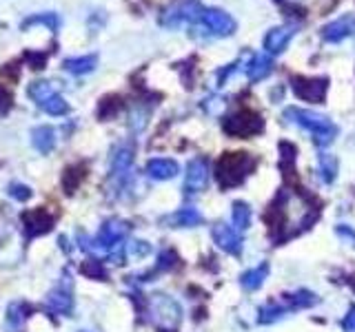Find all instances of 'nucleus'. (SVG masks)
<instances>
[{
    "instance_id": "f257e3e1",
    "label": "nucleus",
    "mask_w": 355,
    "mask_h": 332,
    "mask_svg": "<svg viewBox=\"0 0 355 332\" xmlns=\"http://www.w3.org/2000/svg\"><path fill=\"white\" fill-rule=\"evenodd\" d=\"M284 118L291 122V124H297L300 129H306L309 133H313L315 136V142L322 144V147H327L338 136V127L333 124V122L322 116V113H315V111H309V109H300V107H288L284 111Z\"/></svg>"
},
{
    "instance_id": "f03ea898",
    "label": "nucleus",
    "mask_w": 355,
    "mask_h": 332,
    "mask_svg": "<svg viewBox=\"0 0 355 332\" xmlns=\"http://www.w3.org/2000/svg\"><path fill=\"white\" fill-rule=\"evenodd\" d=\"M255 169V160L249 153H225L216 164V177L222 188L238 186Z\"/></svg>"
},
{
    "instance_id": "7ed1b4c3",
    "label": "nucleus",
    "mask_w": 355,
    "mask_h": 332,
    "mask_svg": "<svg viewBox=\"0 0 355 332\" xmlns=\"http://www.w3.org/2000/svg\"><path fill=\"white\" fill-rule=\"evenodd\" d=\"M149 315L164 332H175L182 319V308L169 295H153L149 299Z\"/></svg>"
},
{
    "instance_id": "20e7f679",
    "label": "nucleus",
    "mask_w": 355,
    "mask_h": 332,
    "mask_svg": "<svg viewBox=\"0 0 355 332\" xmlns=\"http://www.w3.org/2000/svg\"><path fill=\"white\" fill-rule=\"evenodd\" d=\"M264 131V120L249 109H242L225 120V133L231 138H251Z\"/></svg>"
},
{
    "instance_id": "39448f33",
    "label": "nucleus",
    "mask_w": 355,
    "mask_h": 332,
    "mask_svg": "<svg viewBox=\"0 0 355 332\" xmlns=\"http://www.w3.org/2000/svg\"><path fill=\"white\" fill-rule=\"evenodd\" d=\"M200 25L205 29H209L214 36L218 38H227L233 36L238 29L236 20H233L225 9H216V7H205L202 16H200Z\"/></svg>"
},
{
    "instance_id": "423d86ee",
    "label": "nucleus",
    "mask_w": 355,
    "mask_h": 332,
    "mask_svg": "<svg viewBox=\"0 0 355 332\" xmlns=\"http://www.w3.org/2000/svg\"><path fill=\"white\" fill-rule=\"evenodd\" d=\"M202 5L198 3H178L173 7H169L160 18V25L169 27V29H178L182 25H191V22H200V16H202Z\"/></svg>"
},
{
    "instance_id": "0eeeda50",
    "label": "nucleus",
    "mask_w": 355,
    "mask_h": 332,
    "mask_svg": "<svg viewBox=\"0 0 355 332\" xmlns=\"http://www.w3.org/2000/svg\"><path fill=\"white\" fill-rule=\"evenodd\" d=\"M291 89L297 98L306 100V102H315L320 104L327 95L329 80L327 77H304V75H295L291 77Z\"/></svg>"
},
{
    "instance_id": "6e6552de",
    "label": "nucleus",
    "mask_w": 355,
    "mask_h": 332,
    "mask_svg": "<svg viewBox=\"0 0 355 332\" xmlns=\"http://www.w3.org/2000/svg\"><path fill=\"white\" fill-rule=\"evenodd\" d=\"M127 235V224L125 221H118V219H111L107 224L100 228V232L94 239V248H103V250H114L118 243L125 239Z\"/></svg>"
},
{
    "instance_id": "1a4fd4ad",
    "label": "nucleus",
    "mask_w": 355,
    "mask_h": 332,
    "mask_svg": "<svg viewBox=\"0 0 355 332\" xmlns=\"http://www.w3.org/2000/svg\"><path fill=\"white\" fill-rule=\"evenodd\" d=\"M209 184V166L202 158H196L187 164L184 173V191L187 193H198L205 191Z\"/></svg>"
},
{
    "instance_id": "9d476101",
    "label": "nucleus",
    "mask_w": 355,
    "mask_h": 332,
    "mask_svg": "<svg viewBox=\"0 0 355 332\" xmlns=\"http://www.w3.org/2000/svg\"><path fill=\"white\" fill-rule=\"evenodd\" d=\"M353 33H355V16L347 14L342 18L331 20L329 25L322 27V40L324 42H342L349 36H353Z\"/></svg>"
},
{
    "instance_id": "9b49d317",
    "label": "nucleus",
    "mask_w": 355,
    "mask_h": 332,
    "mask_svg": "<svg viewBox=\"0 0 355 332\" xmlns=\"http://www.w3.org/2000/svg\"><path fill=\"white\" fill-rule=\"evenodd\" d=\"M295 36V27L293 25H280V27H273L269 33L264 36V51L269 55H277L282 53L288 42L293 40Z\"/></svg>"
},
{
    "instance_id": "f8f14e48",
    "label": "nucleus",
    "mask_w": 355,
    "mask_h": 332,
    "mask_svg": "<svg viewBox=\"0 0 355 332\" xmlns=\"http://www.w3.org/2000/svg\"><path fill=\"white\" fill-rule=\"evenodd\" d=\"M214 239L218 243V248H222L229 255H240L242 252V235L238 228L227 226V224H218L214 228Z\"/></svg>"
},
{
    "instance_id": "ddd939ff",
    "label": "nucleus",
    "mask_w": 355,
    "mask_h": 332,
    "mask_svg": "<svg viewBox=\"0 0 355 332\" xmlns=\"http://www.w3.org/2000/svg\"><path fill=\"white\" fill-rule=\"evenodd\" d=\"M147 175L151 180H171V177L178 175L180 171V166H178L175 160H169V158H153L147 162Z\"/></svg>"
},
{
    "instance_id": "4468645a",
    "label": "nucleus",
    "mask_w": 355,
    "mask_h": 332,
    "mask_svg": "<svg viewBox=\"0 0 355 332\" xmlns=\"http://www.w3.org/2000/svg\"><path fill=\"white\" fill-rule=\"evenodd\" d=\"M273 71V58L269 53H255L247 64V75L251 82H260Z\"/></svg>"
},
{
    "instance_id": "2eb2a0df",
    "label": "nucleus",
    "mask_w": 355,
    "mask_h": 332,
    "mask_svg": "<svg viewBox=\"0 0 355 332\" xmlns=\"http://www.w3.org/2000/svg\"><path fill=\"white\" fill-rule=\"evenodd\" d=\"M202 221H205L202 213H200V210H196V208H191V206L180 208L178 213H173L169 217V224H173L178 228H193L198 224H202Z\"/></svg>"
},
{
    "instance_id": "dca6fc26",
    "label": "nucleus",
    "mask_w": 355,
    "mask_h": 332,
    "mask_svg": "<svg viewBox=\"0 0 355 332\" xmlns=\"http://www.w3.org/2000/svg\"><path fill=\"white\" fill-rule=\"evenodd\" d=\"M269 277V264L262 261L260 266H255V268L247 270L242 277H240V284L244 290H258V288L264 284V279Z\"/></svg>"
},
{
    "instance_id": "f3484780",
    "label": "nucleus",
    "mask_w": 355,
    "mask_h": 332,
    "mask_svg": "<svg viewBox=\"0 0 355 332\" xmlns=\"http://www.w3.org/2000/svg\"><path fill=\"white\" fill-rule=\"evenodd\" d=\"M284 302L288 308H293V310H304V308H313L320 299L315 293H311V290H295L291 295H286Z\"/></svg>"
},
{
    "instance_id": "a211bd4d",
    "label": "nucleus",
    "mask_w": 355,
    "mask_h": 332,
    "mask_svg": "<svg viewBox=\"0 0 355 332\" xmlns=\"http://www.w3.org/2000/svg\"><path fill=\"white\" fill-rule=\"evenodd\" d=\"M71 304H73L71 290H69L67 286L55 288V290L49 295V306L55 310V313H69V310H71Z\"/></svg>"
},
{
    "instance_id": "6ab92c4d",
    "label": "nucleus",
    "mask_w": 355,
    "mask_h": 332,
    "mask_svg": "<svg viewBox=\"0 0 355 332\" xmlns=\"http://www.w3.org/2000/svg\"><path fill=\"white\" fill-rule=\"evenodd\" d=\"M55 144V133L51 127H40L33 131V147H36L40 153H49Z\"/></svg>"
},
{
    "instance_id": "aec40b11",
    "label": "nucleus",
    "mask_w": 355,
    "mask_h": 332,
    "mask_svg": "<svg viewBox=\"0 0 355 332\" xmlns=\"http://www.w3.org/2000/svg\"><path fill=\"white\" fill-rule=\"evenodd\" d=\"M96 62L98 58L96 55H83V58H69L64 62V69L71 71L76 75H83V73H89L96 69Z\"/></svg>"
},
{
    "instance_id": "412c9836",
    "label": "nucleus",
    "mask_w": 355,
    "mask_h": 332,
    "mask_svg": "<svg viewBox=\"0 0 355 332\" xmlns=\"http://www.w3.org/2000/svg\"><path fill=\"white\" fill-rule=\"evenodd\" d=\"M231 219H233V226L238 230H247L251 224V208L244 202H236L231 210Z\"/></svg>"
},
{
    "instance_id": "4be33fe9",
    "label": "nucleus",
    "mask_w": 355,
    "mask_h": 332,
    "mask_svg": "<svg viewBox=\"0 0 355 332\" xmlns=\"http://www.w3.org/2000/svg\"><path fill=\"white\" fill-rule=\"evenodd\" d=\"M320 173H322V180H324L327 184H331L333 180H336V175H338V160H336V155L320 153Z\"/></svg>"
},
{
    "instance_id": "5701e85b",
    "label": "nucleus",
    "mask_w": 355,
    "mask_h": 332,
    "mask_svg": "<svg viewBox=\"0 0 355 332\" xmlns=\"http://www.w3.org/2000/svg\"><path fill=\"white\" fill-rule=\"evenodd\" d=\"M282 317H286V308L277 306V304H266L260 308V313H258L260 324H275V321H280Z\"/></svg>"
},
{
    "instance_id": "b1692460",
    "label": "nucleus",
    "mask_w": 355,
    "mask_h": 332,
    "mask_svg": "<svg viewBox=\"0 0 355 332\" xmlns=\"http://www.w3.org/2000/svg\"><path fill=\"white\" fill-rule=\"evenodd\" d=\"M40 109L47 111L49 116H64L67 111H69V107H67V102L58 93H53V95H49L47 100H44V102H40Z\"/></svg>"
},
{
    "instance_id": "393cba45",
    "label": "nucleus",
    "mask_w": 355,
    "mask_h": 332,
    "mask_svg": "<svg viewBox=\"0 0 355 332\" xmlns=\"http://www.w3.org/2000/svg\"><path fill=\"white\" fill-rule=\"evenodd\" d=\"M55 93V89H53V84L51 82H33L31 86H29V95L36 100V102L40 104V102H44L49 95H53Z\"/></svg>"
},
{
    "instance_id": "a878e982",
    "label": "nucleus",
    "mask_w": 355,
    "mask_h": 332,
    "mask_svg": "<svg viewBox=\"0 0 355 332\" xmlns=\"http://www.w3.org/2000/svg\"><path fill=\"white\" fill-rule=\"evenodd\" d=\"M29 25H49L51 29H58V18L53 14H40V16H33L25 22V27H29Z\"/></svg>"
},
{
    "instance_id": "bb28decb",
    "label": "nucleus",
    "mask_w": 355,
    "mask_h": 332,
    "mask_svg": "<svg viewBox=\"0 0 355 332\" xmlns=\"http://www.w3.org/2000/svg\"><path fill=\"white\" fill-rule=\"evenodd\" d=\"M9 195H11V197H16V199H20V202H25V199L31 197V191H29L27 186H22V184H11V186H9Z\"/></svg>"
},
{
    "instance_id": "cd10ccee",
    "label": "nucleus",
    "mask_w": 355,
    "mask_h": 332,
    "mask_svg": "<svg viewBox=\"0 0 355 332\" xmlns=\"http://www.w3.org/2000/svg\"><path fill=\"white\" fill-rule=\"evenodd\" d=\"M129 250H131L133 257H144V255L151 252V246H149V243H144V241H131Z\"/></svg>"
},
{
    "instance_id": "c85d7f7f",
    "label": "nucleus",
    "mask_w": 355,
    "mask_h": 332,
    "mask_svg": "<svg viewBox=\"0 0 355 332\" xmlns=\"http://www.w3.org/2000/svg\"><path fill=\"white\" fill-rule=\"evenodd\" d=\"M342 330L344 332H355V306H351L347 317L342 319Z\"/></svg>"
},
{
    "instance_id": "c756f323",
    "label": "nucleus",
    "mask_w": 355,
    "mask_h": 332,
    "mask_svg": "<svg viewBox=\"0 0 355 332\" xmlns=\"http://www.w3.org/2000/svg\"><path fill=\"white\" fill-rule=\"evenodd\" d=\"M9 107H11V95L5 91L3 86H0V116H5L9 111Z\"/></svg>"
}]
</instances>
